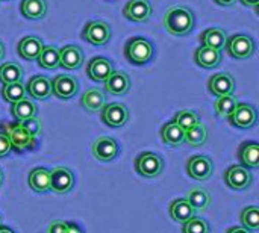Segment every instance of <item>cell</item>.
<instances>
[{"label":"cell","instance_id":"6da1fadb","mask_svg":"<svg viewBox=\"0 0 259 233\" xmlns=\"http://www.w3.org/2000/svg\"><path fill=\"white\" fill-rule=\"evenodd\" d=\"M196 24L194 14L185 6H173L164 15V26L175 36H187Z\"/></svg>","mask_w":259,"mask_h":233},{"label":"cell","instance_id":"7a4b0ae2","mask_svg":"<svg viewBox=\"0 0 259 233\" xmlns=\"http://www.w3.org/2000/svg\"><path fill=\"white\" fill-rule=\"evenodd\" d=\"M2 127L9 138L12 150H15L17 153H24V152H30V150L36 149V144H38L36 138L32 136L30 133H27L20 126L18 121L17 123H3Z\"/></svg>","mask_w":259,"mask_h":233},{"label":"cell","instance_id":"3957f363","mask_svg":"<svg viewBox=\"0 0 259 233\" xmlns=\"http://www.w3.org/2000/svg\"><path fill=\"white\" fill-rule=\"evenodd\" d=\"M124 55L127 61H131L132 64L143 65V64H147L153 58V45L150 41L135 36L127 41L124 47Z\"/></svg>","mask_w":259,"mask_h":233},{"label":"cell","instance_id":"277c9868","mask_svg":"<svg viewBox=\"0 0 259 233\" xmlns=\"http://www.w3.org/2000/svg\"><path fill=\"white\" fill-rule=\"evenodd\" d=\"M135 170L138 171V174H141L143 177L147 179H153L158 177L162 170H164V161L159 155L152 153V152H143L141 155H138V158L135 159Z\"/></svg>","mask_w":259,"mask_h":233},{"label":"cell","instance_id":"5b68a950","mask_svg":"<svg viewBox=\"0 0 259 233\" xmlns=\"http://www.w3.org/2000/svg\"><path fill=\"white\" fill-rule=\"evenodd\" d=\"M226 50L228 53L240 61L249 59L253 53H255V41L243 33H237L232 35L226 39Z\"/></svg>","mask_w":259,"mask_h":233},{"label":"cell","instance_id":"8992f818","mask_svg":"<svg viewBox=\"0 0 259 233\" xmlns=\"http://www.w3.org/2000/svg\"><path fill=\"white\" fill-rule=\"evenodd\" d=\"M82 38L93 45H103L111 39V27L102 20L90 21L82 30Z\"/></svg>","mask_w":259,"mask_h":233},{"label":"cell","instance_id":"52a82bcc","mask_svg":"<svg viewBox=\"0 0 259 233\" xmlns=\"http://www.w3.org/2000/svg\"><path fill=\"white\" fill-rule=\"evenodd\" d=\"M102 121L109 127H123L129 121V109L123 103H109L102 108Z\"/></svg>","mask_w":259,"mask_h":233},{"label":"cell","instance_id":"ba28073f","mask_svg":"<svg viewBox=\"0 0 259 233\" xmlns=\"http://www.w3.org/2000/svg\"><path fill=\"white\" fill-rule=\"evenodd\" d=\"M187 173L190 177H193L194 180H208L212 173H214V164L208 156L203 155H197L190 158L188 164H187Z\"/></svg>","mask_w":259,"mask_h":233},{"label":"cell","instance_id":"9c48e42d","mask_svg":"<svg viewBox=\"0 0 259 233\" xmlns=\"http://www.w3.org/2000/svg\"><path fill=\"white\" fill-rule=\"evenodd\" d=\"M93 156L102 162H111L118 156V144L111 136H100L91 146Z\"/></svg>","mask_w":259,"mask_h":233},{"label":"cell","instance_id":"30bf717a","mask_svg":"<svg viewBox=\"0 0 259 233\" xmlns=\"http://www.w3.org/2000/svg\"><path fill=\"white\" fill-rule=\"evenodd\" d=\"M225 182L229 188L243 191L252 183V173L244 165H232L225 173Z\"/></svg>","mask_w":259,"mask_h":233},{"label":"cell","instance_id":"8fae6325","mask_svg":"<svg viewBox=\"0 0 259 233\" xmlns=\"http://www.w3.org/2000/svg\"><path fill=\"white\" fill-rule=\"evenodd\" d=\"M79 82L76 77L70 74H58L52 80V94H55L58 99L68 100L77 94Z\"/></svg>","mask_w":259,"mask_h":233},{"label":"cell","instance_id":"7c38bea8","mask_svg":"<svg viewBox=\"0 0 259 233\" xmlns=\"http://www.w3.org/2000/svg\"><path fill=\"white\" fill-rule=\"evenodd\" d=\"M231 124L240 129H250L256 123V111L252 105L247 103H237L232 114L228 117Z\"/></svg>","mask_w":259,"mask_h":233},{"label":"cell","instance_id":"4fadbf2b","mask_svg":"<svg viewBox=\"0 0 259 233\" xmlns=\"http://www.w3.org/2000/svg\"><path fill=\"white\" fill-rule=\"evenodd\" d=\"M74 185L73 173L65 167H56L50 171V191L56 194H67Z\"/></svg>","mask_w":259,"mask_h":233},{"label":"cell","instance_id":"5bb4252c","mask_svg":"<svg viewBox=\"0 0 259 233\" xmlns=\"http://www.w3.org/2000/svg\"><path fill=\"white\" fill-rule=\"evenodd\" d=\"M123 14L131 21L144 23L152 17L153 8L150 0H129L123 9Z\"/></svg>","mask_w":259,"mask_h":233},{"label":"cell","instance_id":"9a60e30c","mask_svg":"<svg viewBox=\"0 0 259 233\" xmlns=\"http://www.w3.org/2000/svg\"><path fill=\"white\" fill-rule=\"evenodd\" d=\"M112 71H114V68H112L111 61L106 58H102V56L93 58L87 67V74L94 82H105Z\"/></svg>","mask_w":259,"mask_h":233},{"label":"cell","instance_id":"2e32d148","mask_svg":"<svg viewBox=\"0 0 259 233\" xmlns=\"http://www.w3.org/2000/svg\"><path fill=\"white\" fill-rule=\"evenodd\" d=\"M83 64V53L77 45H65L59 49V67L65 70H76Z\"/></svg>","mask_w":259,"mask_h":233},{"label":"cell","instance_id":"e0dca14e","mask_svg":"<svg viewBox=\"0 0 259 233\" xmlns=\"http://www.w3.org/2000/svg\"><path fill=\"white\" fill-rule=\"evenodd\" d=\"M209 91L214 96H217V97H223V96L234 94V91H235V80L228 73L214 74L209 79Z\"/></svg>","mask_w":259,"mask_h":233},{"label":"cell","instance_id":"ac0fdd59","mask_svg":"<svg viewBox=\"0 0 259 233\" xmlns=\"http://www.w3.org/2000/svg\"><path fill=\"white\" fill-rule=\"evenodd\" d=\"M26 92L36 100H47L52 96V80L46 76H33L26 86Z\"/></svg>","mask_w":259,"mask_h":233},{"label":"cell","instance_id":"d6986e66","mask_svg":"<svg viewBox=\"0 0 259 233\" xmlns=\"http://www.w3.org/2000/svg\"><path fill=\"white\" fill-rule=\"evenodd\" d=\"M105 89L114 96H124L131 89V77L124 71H112L105 80Z\"/></svg>","mask_w":259,"mask_h":233},{"label":"cell","instance_id":"ffe728a7","mask_svg":"<svg viewBox=\"0 0 259 233\" xmlns=\"http://www.w3.org/2000/svg\"><path fill=\"white\" fill-rule=\"evenodd\" d=\"M29 187L32 191L38 194H44L50 191V171L44 167H36L29 173Z\"/></svg>","mask_w":259,"mask_h":233},{"label":"cell","instance_id":"44dd1931","mask_svg":"<svg viewBox=\"0 0 259 233\" xmlns=\"http://www.w3.org/2000/svg\"><path fill=\"white\" fill-rule=\"evenodd\" d=\"M194 59L197 65L203 68H215L222 62V50L211 49L208 45H200L194 53Z\"/></svg>","mask_w":259,"mask_h":233},{"label":"cell","instance_id":"7402d4cb","mask_svg":"<svg viewBox=\"0 0 259 233\" xmlns=\"http://www.w3.org/2000/svg\"><path fill=\"white\" fill-rule=\"evenodd\" d=\"M42 41L38 36H24L20 42H18V55L20 58L26 59V61H35L41 50H42Z\"/></svg>","mask_w":259,"mask_h":233},{"label":"cell","instance_id":"603a6c76","mask_svg":"<svg viewBox=\"0 0 259 233\" xmlns=\"http://www.w3.org/2000/svg\"><path fill=\"white\" fill-rule=\"evenodd\" d=\"M80 105L88 112H99L106 105V96H105V92L102 89L91 88V89L83 92V96L80 99Z\"/></svg>","mask_w":259,"mask_h":233},{"label":"cell","instance_id":"cb8c5ba5","mask_svg":"<svg viewBox=\"0 0 259 233\" xmlns=\"http://www.w3.org/2000/svg\"><path fill=\"white\" fill-rule=\"evenodd\" d=\"M238 158L246 168H259V144L255 141L243 143L238 150Z\"/></svg>","mask_w":259,"mask_h":233},{"label":"cell","instance_id":"d4e9b609","mask_svg":"<svg viewBox=\"0 0 259 233\" xmlns=\"http://www.w3.org/2000/svg\"><path fill=\"white\" fill-rule=\"evenodd\" d=\"M161 138L162 141L170 146V147H179L184 144V139H185V130L178 126L175 121H170L167 124L162 126L161 129Z\"/></svg>","mask_w":259,"mask_h":233},{"label":"cell","instance_id":"484cf974","mask_svg":"<svg viewBox=\"0 0 259 233\" xmlns=\"http://www.w3.org/2000/svg\"><path fill=\"white\" fill-rule=\"evenodd\" d=\"M194 209L191 208V205L188 203L187 199H176L171 202L170 205V217L176 221L184 224L185 221H188L190 218L194 217Z\"/></svg>","mask_w":259,"mask_h":233},{"label":"cell","instance_id":"4316f807","mask_svg":"<svg viewBox=\"0 0 259 233\" xmlns=\"http://www.w3.org/2000/svg\"><path fill=\"white\" fill-rule=\"evenodd\" d=\"M21 14L29 20H39L47 14L46 0H23L20 5Z\"/></svg>","mask_w":259,"mask_h":233},{"label":"cell","instance_id":"83f0119b","mask_svg":"<svg viewBox=\"0 0 259 233\" xmlns=\"http://www.w3.org/2000/svg\"><path fill=\"white\" fill-rule=\"evenodd\" d=\"M203 45H208L211 49H217V50H222L225 45H226V39H228V35L223 29L220 27H211V29H206L202 36H200Z\"/></svg>","mask_w":259,"mask_h":233},{"label":"cell","instance_id":"f1b7e54d","mask_svg":"<svg viewBox=\"0 0 259 233\" xmlns=\"http://www.w3.org/2000/svg\"><path fill=\"white\" fill-rule=\"evenodd\" d=\"M11 114H12V117L17 121H23V120H27V118L36 115V106H35V103L32 100H29V99L24 97L23 100L12 103Z\"/></svg>","mask_w":259,"mask_h":233},{"label":"cell","instance_id":"f546056e","mask_svg":"<svg viewBox=\"0 0 259 233\" xmlns=\"http://www.w3.org/2000/svg\"><path fill=\"white\" fill-rule=\"evenodd\" d=\"M187 200L194 211H206L211 205V196L202 188H193L187 193Z\"/></svg>","mask_w":259,"mask_h":233},{"label":"cell","instance_id":"4dcf8cb0","mask_svg":"<svg viewBox=\"0 0 259 233\" xmlns=\"http://www.w3.org/2000/svg\"><path fill=\"white\" fill-rule=\"evenodd\" d=\"M39 67L46 70H55L59 67V49L55 45H47L42 47L39 56L36 58Z\"/></svg>","mask_w":259,"mask_h":233},{"label":"cell","instance_id":"1f68e13d","mask_svg":"<svg viewBox=\"0 0 259 233\" xmlns=\"http://www.w3.org/2000/svg\"><path fill=\"white\" fill-rule=\"evenodd\" d=\"M23 77V68L17 62H5L0 65V82L3 85L6 83H14V82H21Z\"/></svg>","mask_w":259,"mask_h":233},{"label":"cell","instance_id":"d6a6232c","mask_svg":"<svg viewBox=\"0 0 259 233\" xmlns=\"http://www.w3.org/2000/svg\"><path fill=\"white\" fill-rule=\"evenodd\" d=\"M206 139H208V130L202 123H199V124L190 127L188 130H185L184 143H187L191 147H200V146H203L206 143Z\"/></svg>","mask_w":259,"mask_h":233},{"label":"cell","instance_id":"836d02e7","mask_svg":"<svg viewBox=\"0 0 259 233\" xmlns=\"http://www.w3.org/2000/svg\"><path fill=\"white\" fill-rule=\"evenodd\" d=\"M26 86L21 82H14V83H6L2 88V97L9 102V103H15L20 102L26 97Z\"/></svg>","mask_w":259,"mask_h":233},{"label":"cell","instance_id":"e575fe53","mask_svg":"<svg viewBox=\"0 0 259 233\" xmlns=\"http://www.w3.org/2000/svg\"><path fill=\"white\" fill-rule=\"evenodd\" d=\"M237 103H238V102H237V97H235L234 94L223 96V97H219V99H217V102L214 103V109H215V112H217L219 117L228 118V117L232 114V111L235 109Z\"/></svg>","mask_w":259,"mask_h":233},{"label":"cell","instance_id":"d590c367","mask_svg":"<svg viewBox=\"0 0 259 233\" xmlns=\"http://www.w3.org/2000/svg\"><path fill=\"white\" fill-rule=\"evenodd\" d=\"M173 121H175L178 126H181L184 130H188L190 127H193V126L199 124V123H200V118H199V115H197L194 111L182 109V111H179V112L175 115Z\"/></svg>","mask_w":259,"mask_h":233},{"label":"cell","instance_id":"8d00e7d4","mask_svg":"<svg viewBox=\"0 0 259 233\" xmlns=\"http://www.w3.org/2000/svg\"><path fill=\"white\" fill-rule=\"evenodd\" d=\"M241 224L243 227L249 230H258L259 229V208L258 206H249L241 212Z\"/></svg>","mask_w":259,"mask_h":233},{"label":"cell","instance_id":"74e56055","mask_svg":"<svg viewBox=\"0 0 259 233\" xmlns=\"http://www.w3.org/2000/svg\"><path fill=\"white\" fill-rule=\"evenodd\" d=\"M182 233H211V229H209V224L206 220L199 218V217H193L184 223Z\"/></svg>","mask_w":259,"mask_h":233},{"label":"cell","instance_id":"f35d334b","mask_svg":"<svg viewBox=\"0 0 259 233\" xmlns=\"http://www.w3.org/2000/svg\"><path fill=\"white\" fill-rule=\"evenodd\" d=\"M18 123H20V126H21L27 133H30V135L35 136V138L41 133V123H39V120H38L36 117H30V118L23 120V121H18Z\"/></svg>","mask_w":259,"mask_h":233},{"label":"cell","instance_id":"ab89813d","mask_svg":"<svg viewBox=\"0 0 259 233\" xmlns=\"http://www.w3.org/2000/svg\"><path fill=\"white\" fill-rule=\"evenodd\" d=\"M12 147L9 143V138L5 132H0V158H6L11 153Z\"/></svg>","mask_w":259,"mask_h":233},{"label":"cell","instance_id":"60d3db41","mask_svg":"<svg viewBox=\"0 0 259 233\" xmlns=\"http://www.w3.org/2000/svg\"><path fill=\"white\" fill-rule=\"evenodd\" d=\"M68 223L67 221H61V220H55L49 224L47 233H64L67 229Z\"/></svg>","mask_w":259,"mask_h":233},{"label":"cell","instance_id":"b9f144b4","mask_svg":"<svg viewBox=\"0 0 259 233\" xmlns=\"http://www.w3.org/2000/svg\"><path fill=\"white\" fill-rule=\"evenodd\" d=\"M64 233H83V232H82V229H80L77 224H74V223H68V226H67V229H65V232Z\"/></svg>","mask_w":259,"mask_h":233},{"label":"cell","instance_id":"7bdbcfd3","mask_svg":"<svg viewBox=\"0 0 259 233\" xmlns=\"http://www.w3.org/2000/svg\"><path fill=\"white\" fill-rule=\"evenodd\" d=\"M228 233H252V230H249V229H246V227H240V226H237V227H231Z\"/></svg>","mask_w":259,"mask_h":233},{"label":"cell","instance_id":"ee69618b","mask_svg":"<svg viewBox=\"0 0 259 233\" xmlns=\"http://www.w3.org/2000/svg\"><path fill=\"white\" fill-rule=\"evenodd\" d=\"M244 6H252V8H256L259 3V0H240Z\"/></svg>","mask_w":259,"mask_h":233},{"label":"cell","instance_id":"f6af8a7d","mask_svg":"<svg viewBox=\"0 0 259 233\" xmlns=\"http://www.w3.org/2000/svg\"><path fill=\"white\" fill-rule=\"evenodd\" d=\"M235 2H238V0H215V3H219L222 6H232V5H235Z\"/></svg>","mask_w":259,"mask_h":233},{"label":"cell","instance_id":"bcb514c9","mask_svg":"<svg viewBox=\"0 0 259 233\" xmlns=\"http://www.w3.org/2000/svg\"><path fill=\"white\" fill-rule=\"evenodd\" d=\"M5 59V45L0 42V61H3Z\"/></svg>","mask_w":259,"mask_h":233},{"label":"cell","instance_id":"7dc6e473","mask_svg":"<svg viewBox=\"0 0 259 233\" xmlns=\"http://www.w3.org/2000/svg\"><path fill=\"white\" fill-rule=\"evenodd\" d=\"M0 233H15L12 229H9V227H5V226H2L0 227Z\"/></svg>","mask_w":259,"mask_h":233},{"label":"cell","instance_id":"c3c4849f","mask_svg":"<svg viewBox=\"0 0 259 233\" xmlns=\"http://www.w3.org/2000/svg\"><path fill=\"white\" fill-rule=\"evenodd\" d=\"M3 183V171L0 170V185Z\"/></svg>","mask_w":259,"mask_h":233},{"label":"cell","instance_id":"681fc988","mask_svg":"<svg viewBox=\"0 0 259 233\" xmlns=\"http://www.w3.org/2000/svg\"><path fill=\"white\" fill-rule=\"evenodd\" d=\"M0 227H2V218H0Z\"/></svg>","mask_w":259,"mask_h":233}]
</instances>
